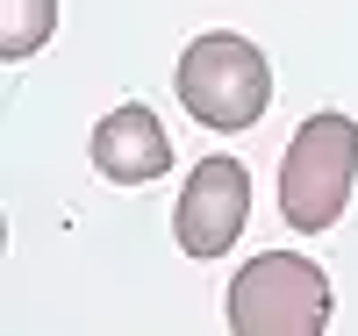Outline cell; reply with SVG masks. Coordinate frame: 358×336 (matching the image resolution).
I'll list each match as a JSON object with an SVG mask.
<instances>
[{"mask_svg": "<svg viewBox=\"0 0 358 336\" xmlns=\"http://www.w3.org/2000/svg\"><path fill=\"white\" fill-rule=\"evenodd\" d=\"M179 101L201 129H251L273 101V65H265V50L251 36H236V29H208L179 50Z\"/></svg>", "mask_w": 358, "mask_h": 336, "instance_id": "6da1fadb", "label": "cell"}, {"mask_svg": "<svg viewBox=\"0 0 358 336\" xmlns=\"http://www.w3.org/2000/svg\"><path fill=\"white\" fill-rule=\"evenodd\" d=\"M351 179H358V122L351 115H308L294 129L287 158H280V215H287V229L322 236L351 207Z\"/></svg>", "mask_w": 358, "mask_h": 336, "instance_id": "7a4b0ae2", "label": "cell"}, {"mask_svg": "<svg viewBox=\"0 0 358 336\" xmlns=\"http://www.w3.org/2000/svg\"><path fill=\"white\" fill-rule=\"evenodd\" d=\"M222 315L236 336H322L330 329V279L301 251H265L229 279Z\"/></svg>", "mask_w": 358, "mask_h": 336, "instance_id": "3957f363", "label": "cell"}, {"mask_svg": "<svg viewBox=\"0 0 358 336\" xmlns=\"http://www.w3.org/2000/svg\"><path fill=\"white\" fill-rule=\"evenodd\" d=\"M251 222V172L236 158H201L179 187V207H172V236L187 258H222Z\"/></svg>", "mask_w": 358, "mask_h": 336, "instance_id": "277c9868", "label": "cell"}, {"mask_svg": "<svg viewBox=\"0 0 358 336\" xmlns=\"http://www.w3.org/2000/svg\"><path fill=\"white\" fill-rule=\"evenodd\" d=\"M94 172L115 187H151L172 172V136L158 129V115L143 101H122L115 115L94 122Z\"/></svg>", "mask_w": 358, "mask_h": 336, "instance_id": "5b68a950", "label": "cell"}, {"mask_svg": "<svg viewBox=\"0 0 358 336\" xmlns=\"http://www.w3.org/2000/svg\"><path fill=\"white\" fill-rule=\"evenodd\" d=\"M57 29V0H0V57L22 65V57H36Z\"/></svg>", "mask_w": 358, "mask_h": 336, "instance_id": "8992f818", "label": "cell"}]
</instances>
